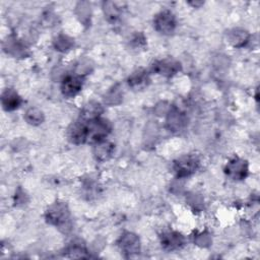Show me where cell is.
<instances>
[{
  "label": "cell",
  "mask_w": 260,
  "mask_h": 260,
  "mask_svg": "<svg viewBox=\"0 0 260 260\" xmlns=\"http://www.w3.org/2000/svg\"><path fill=\"white\" fill-rule=\"evenodd\" d=\"M170 117L168 119V124L171 130L173 131H178L179 129H181L185 123V120L182 116V114H180L178 111H172L170 113Z\"/></svg>",
  "instance_id": "15"
},
{
  "label": "cell",
  "mask_w": 260,
  "mask_h": 260,
  "mask_svg": "<svg viewBox=\"0 0 260 260\" xmlns=\"http://www.w3.org/2000/svg\"><path fill=\"white\" fill-rule=\"evenodd\" d=\"M24 118L27 121V123L32 124V125H38V124H41L43 122L44 115H43V112L40 111L39 109L31 108L25 113Z\"/></svg>",
  "instance_id": "16"
},
{
  "label": "cell",
  "mask_w": 260,
  "mask_h": 260,
  "mask_svg": "<svg viewBox=\"0 0 260 260\" xmlns=\"http://www.w3.org/2000/svg\"><path fill=\"white\" fill-rule=\"evenodd\" d=\"M68 138L75 144H80L85 142V132L84 124L81 120L73 123L68 129Z\"/></svg>",
  "instance_id": "12"
},
{
  "label": "cell",
  "mask_w": 260,
  "mask_h": 260,
  "mask_svg": "<svg viewBox=\"0 0 260 260\" xmlns=\"http://www.w3.org/2000/svg\"><path fill=\"white\" fill-rule=\"evenodd\" d=\"M82 84H83V77H81L80 75H69L65 77L64 80L62 81V84H61L62 93L65 96L72 98L80 91Z\"/></svg>",
  "instance_id": "7"
},
{
  "label": "cell",
  "mask_w": 260,
  "mask_h": 260,
  "mask_svg": "<svg viewBox=\"0 0 260 260\" xmlns=\"http://www.w3.org/2000/svg\"><path fill=\"white\" fill-rule=\"evenodd\" d=\"M119 246H120V249L123 251V253L128 255L138 253L140 249L138 237L128 232L121 236L119 240Z\"/></svg>",
  "instance_id": "8"
},
{
  "label": "cell",
  "mask_w": 260,
  "mask_h": 260,
  "mask_svg": "<svg viewBox=\"0 0 260 260\" xmlns=\"http://www.w3.org/2000/svg\"><path fill=\"white\" fill-rule=\"evenodd\" d=\"M113 152L114 145L105 139L96 142L93 147V154L99 160H107L112 156Z\"/></svg>",
  "instance_id": "11"
},
{
  "label": "cell",
  "mask_w": 260,
  "mask_h": 260,
  "mask_svg": "<svg viewBox=\"0 0 260 260\" xmlns=\"http://www.w3.org/2000/svg\"><path fill=\"white\" fill-rule=\"evenodd\" d=\"M47 221L63 229L65 232L70 230V213L67 206L63 203H55L49 207L46 212Z\"/></svg>",
  "instance_id": "2"
},
{
  "label": "cell",
  "mask_w": 260,
  "mask_h": 260,
  "mask_svg": "<svg viewBox=\"0 0 260 260\" xmlns=\"http://www.w3.org/2000/svg\"><path fill=\"white\" fill-rule=\"evenodd\" d=\"M153 23L157 31L168 35L174 31L176 27V18L171 11L164 10L155 15Z\"/></svg>",
  "instance_id": "4"
},
{
  "label": "cell",
  "mask_w": 260,
  "mask_h": 260,
  "mask_svg": "<svg viewBox=\"0 0 260 260\" xmlns=\"http://www.w3.org/2000/svg\"><path fill=\"white\" fill-rule=\"evenodd\" d=\"M105 14H106L108 19H110L112 21H115L120 16V10L118 9V7L114 3L107 2L106 7H105Z\"/></svg>",
  "instance_id": "17"
},
{
  "label": "cell",
  "mask_w": 260,
  "mask_h": 260,
  "mask_svg": "<svg viewBox=\"0 0 260 260\" xmlns=\"http://www.w3.org/2000/svg\"><path fill=\"white\" fill-rule=\"evenodd\" d=\"M199 158L194 154H186L181 156L174 162V171L178 177L184 178L192 175L199 167Z\"/></svg>",
  "instance_id": "3"
},
{
  "label": "cell",
  "mask_w": 260,
  "mask_h": 260,
  "mask_svg": "<svg viewBox=\"0 0 260 260\" xmlns=\"http://www.w3.org/2000/svg\"><path fill=\"white\" fill-rule=\"evenodd\" d=\"M224 172L233 180H243L248 174V164L246 160L236 156L226 164Z\"/></svg>",
  "instance_id": "5"
},
{
  "label": "cell",
  "mask_w": 260,
  "mask_h": 260,
  "mask_svg": "<svg viewBox=\"0 0 260 260\" xmlns=\"http://www.w3.org/2000/svg\"><path fill=\"white\" fill-rule=\"evenodd\" d=\"M1 103L5 111H13L20 106L21 98L13 89H6L2 92Z\"/></svg>",
  "instance_id": "10"
},
{
  "label": "cell",
  "mask_w": 260,
  "mask_h": 260,
  "mask_svg": "<svg viewBox=\"0 0 260 260\" xmlns=\"http://www.w3.org/2000/svg\"><path fill=\"white\" fill-rule=\"evenodd\" d=\"M82 122L84 124L85 142L96 143L101 140H104L111 132L110 122L101 117Z\"/></svg>",
  "instance_id": "1"
},
{
  "label": "cell",
  "mask_w": 260,
  "mask_h": 260,
  "mask_svg": "<svg viewBox=\"0 0 260 260\" xmlns=\"http://www.w3.org/2000/svg\"><path fill=\"white\" fill-rule=\"evenodd\" d=\"M149 81L147 72L143 69H138L133 72L130 77L128 78V83L133 88H142L147 85Z\"/></svg>",
  "instance_id": "13"
},
{
  "label": "cell",
  "mask_w": 260,
  "mask_h": 260,
  "mask_svg": "<svg viewBox=\"0 0 260 260\" xmlns=\"http://www.w3.org/2000/svg\"><path fill=\"white\" fill-rule=\"evenodd\" d=\"M102 112H103V109L99 103L90 102L83 108V110L80 114V120L88 121V120L98 118V117H100Z\"/></svg>",
  "instance_id": "14"
},
{
  "label": "cell",
  "mask_w": 260,
  "mask_h": 260,
  "mask_svg": "<svg viewBox=\"0 0 260 260\" xmlns=\"http://www.w3.org/2000/svg\"><path fill=\"white\" fill-rule=\"evenodd\" d=\"M72 46V40L68 39L67 37L61 36L56 40V48L60 51H65Z\"/></svg>",
  "instance_id": "18"
},
{
  "label": "cell",
  "mask_w": 260,
  "mask_h": 260,
  "mask_svg": "<svg viewBox=\"0 0 260 260\" xmlns=\"http://www.w3.org/2000/svg\"><path fill=\"white\" fill-rule=\"evenodd\" d=\"M184 244V237L177 232H167L161 235V245L166 250L179 249Z\"/></svg>",
  "instance_id": "9"
},
{
  "label": "cell",
  "mask_w": 260,
  "mask_h": 260,
  "mask_svg": "<svg viewBox=\"0 0 260 260\" xmlns=\"http://www.w3.org/2000/svg\"><path fill=\"white\" fill-rule=\"evenodd\" d=\"M180 69H181L180 63L177 60L172 59V58L156 61L152 65L153 72L164 75V76H167V77H170V76L176 74Z\"/></svg>",
  "instance_id": "6"
}]
</instances>
